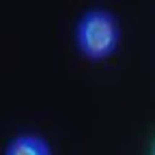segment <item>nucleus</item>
<instances>
[{
    "instance_id": "1",
    "label": "nucleus",
    "mask_w": 155,
    "mask_h": 155,
    "mask_svg": "<svg viewBox=\"0 0 155 155\" xmlns=\"http://www.w3.org/2000/svg\"><path fill=\"white\" fill-rule=\"evenodd\" d=\"M73 45L84 58L101 63L121 45V22L106 7H88L73 26Z\"/></svg>"
},
{
    "instance_id": "2",
    "label": "nucleus",
    "mask_w": 155,
    "mask_h": 155,
    "mask_svg": "<svg viewBox=\"0 0 155 155\" xmlns=\"http://www.w3.org/2000/svg\"><path fill=\"white\" fill-rule=\"evenodd\" d=\"M2 155H54L48 138L37 131H19L5 144Z\"/></svg>"
},
{
    "instance_id": "3",
    "label": "nucleus",
    "mask_w": 155,
    "mask_h": 155,
    "mask_svg": "<svg viewBox=\"0 0 155 155\" xmlns=\"http://www.w3.org/2000/svg\"><path fill=\"white\" fill-rule=\"evenodd\" d=\"M149 155H155V144L151 147V153H149Z\"/></svg>"
}]
</instances>
